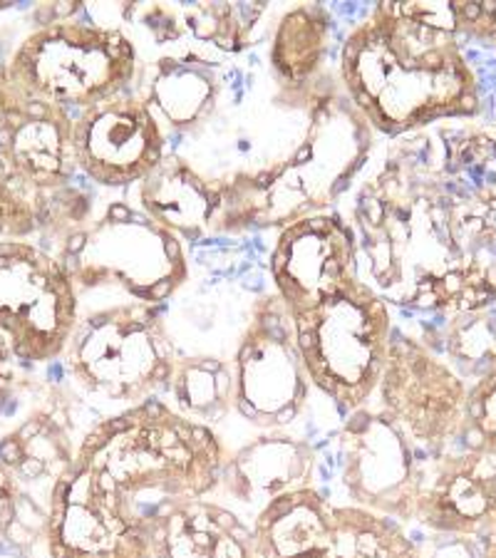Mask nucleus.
<instances>
[{
    "instance_id": "412c9836",
    "label": "nucleus",
    "mask_w": 496,
    "mask_h": 558,
    "mask_svg": "<svg viewBox=\"0 0 496 558\" xmlns=\"http://www.w3.org/2000/svg\"><path fill=\"white\" fill-rule=\"evenodd\" d=\"M221 95L219 62L189 50L184 56H165L147 70V102L174 130H196L209 122Z\"/></svg>"
},
{
    "instance_id": "dca6fc26",
    "label": "nucleus",
    "mask_w": 496,
    "mask_h": 558,
    "mask_svg": "<svg viewBox=\"0 0 496 558\" xmlns=\"http://www.w3.org/2000/svg\"><path fill=\"white\" fill-rule=\"evenodd\" d=\"M412 524L480 538L496 529V454L445 449L420 464Z\"/></svg>"
},
{
    "instance_id": "7ed1b4c3",
    "label": "nucleus",
    "mask_w": 496,
    "mask_h": 558,
    "mask_svg": "<svg viewBox=\"0 0 496 558\" xmlns=\"http://www.w3.org/2000/svg\"><path fill=\"white\" fill-rule=\"evenodd\" d=\"M227 459L216 429L182 417L161 398L97 420L75 454L149 536L171 511L219 492Z\"/></svg>"
},
{
    "instance_id": "5701e85b",
    "label": "nucleus",
    "mask_w": 496,
    "mask_h": 558,
    "mask_svg": "<svg viewBox=\"0 0 496 558\" xmlns=\"http://www.w3.org/2000/svg\"><path fill=\"white\" fill-rule=\"evenodd\" d=\"M165 400L179 415L216 429L237 412V373L233 360L216 355L179 357Z\"/></svg>"
},
{
    "instance_id": "4be33fe9",
    "label": "nucleus",
    "mask_w": 496,
    "mask_h": 558,
    "mask_svg": "<svg viewBox=\"0 0 496 558\" xmlns=\"http://www.w3.org/2000/svg\"><path fill=\"white\" fill-rule=\"evenodd\" d=\"M330 13L320 3H301L288 8L270 43L268 62L281 85L293 95L309 97V87L320 75L328 56Z\"/></svg>"
},
{
    "instance_id": "1a4fd4ad",
    "label": "nucleus",
    "mask_w": 496,
    "mask_h": 558,
    "mask_svg": "<svg viewBox=\"0 0 496 558\" xmlns=\"http://www.w3.org/2000/svg\"><path fill=\"white\" fill-rule=\"evenodd\" d=\"M237 412L261 432H281L309 404L311 380L298 350L293 315L281 295H258L249 311L237 355Z\"/></svg>"
},
{
    "instance_id": "f257e3e1",
    "label": "nucleus",
    "mask_w": 496,
    "mask_h": 558,
    "mask_svg": "<svg viewBox=\"0 0 496 558\" xmlns=\"http://www.w3.org/2000/svg\"><path fill=\"white\" fill-rule=\"evenodd\" d=\"M455 122L395 137L355 194L360 281L387 305H496V140Z\"/></svg>"
},
{
    "instance_id": "a878e982",
    "label": "nucleus",
    "mask_w": 496,
    "mask_h": 558,
    "mask_svg": "<svg viewBox=\"0 0 496 558\" xmlns=\"http://www.w3.org/2000/svg\"><path fill=\"white\" fill-rule=\"evenodd\" d=\"M459 449L496 454V363L469 385L464 422L455 442Z\"/></svg>"
},
{
    "instance_id": "393cba45",
    "label": "nucleus",
    "mask_w": 496,
    "mask_h": 558,
    "mask_svg": "<svg viewBox=\"0 0 496 558\" xmlns=\"http://www.w3.org/2000/svg\"><path fill=\"white\" fill-rule=\"evenodd\" d=\"M441 340V357L467 387L476 383L496 363V305L476 313L449 315Z\"/></svg>"
},
{
    "instance_id": "7c9ffc66",
    "label": "nucleus",
    "mask_w": 496,
    "mask_h": 558,
    "mask_svg": "<svg viewBox=\"0 0 496 558\" xmlns=\"http://www.w3.org/2000/svg\"><path fill=\"white\" fill-rule=\"evenodd\" d=\"M476 544H480L482 558H496V529H492L489 534L476 538Z\"/></svg>"
},
{
    "instance_id": "6e6552de",
    "label": "nucleus",
    "mask_w": 496,
    "mask_h": 558,
    "mask_svg": "<svg viewBox=\"0 0 496 558\" xmlns=\"http://www.w3.org/2000/svg\"><path fill=\"white\" fill-rule=\"evenodd\" d=\"M77 318L80 291L68 266L28 241H0V336L17 363L62 357Z\"/></svg>"
},
{
    "instance_id": "bb28decb",
    "label": "nucleus",
    "mask_w": 496,
    "mask_h": 558,
    "mask_svg": "<svg viewBox=\"0 0 496 558\" xmlns=\"http://www.w3.org/2000/svg\"><path fill=\"white\" fill-rule=\"evenodd\" d=\"M43 194L0 159V239H25L40 229Z\"/></svg>"
},
{
    "instance_id": "a211bd4d",
    "label": "nucleus",
    "mask_w": 496,
    "mask_h": 558,
    "mask_svg": "<svg viewBox=\"0 0 496 558\" xmlns=\"http://www.w3.org/2000/svg\"><path fill=\"white\" fill-rule=\"evenodd\" d=\"M149 546L152 558H258L251 521L209 497L171 511Z\"/></svg>"
},
{
    "instance_id": "4468645a",
    "label": "nucleus",
    "mask_w": 496,
    "mask_h": 558,
    "mask_svg": "<svg viewBox=\"0 0 496 558\" xmlns=\"http://www.w3.org/2000/svg\"><path fill=\"white\" fill-rule=\"evenodd\" d=\"M43 538L48 558H152L149 534L134 526L97 476L77 462L50 494Z\"/></svg>"
},
{
    "instance_id": "ddd939ff",
    "label": "nucleus",
    "mask_w": 496,
    "mask_h": 558,
    "mask_svg": "<svg viewBox=\"0 0 496 558\" xmlns=\"http://www.w3.org/2000/svg\"><path fill=\"white\" fill-rule=\"evenodd\" d=\"M268 271L291 315L315 308L360 278L353 227L326 211L286 223L270 251Z\"/></svg>"
},
{
    "instance_id": "6ab92c4d",
    "label": "nucleus",
    "mask_w": 496,
    "mask_h": 558,
    "mask_svg": "<svg viewBox=\"0 0 496 558\" xmlns=\"http://www.w3.org/2000/svg\"><path fill=\"white\" fill-rule=\"evenodd\" d=\"M223 204L221 182L206 179L182 157H167L140 182V209L159 227L182 236L216 229Z\"/></svg>"
},
{
    "instance_id": "c756f323",
    "label": "nucleus",
    "mask_w": 496,
    "mask_h": 558,
    "mask_svg": "<svg viewBox=\"0 0 496 558\" xmlns=\"http://www.w3.org/2000/svg\"><path fill=\"white\" fill-rule=\"evenodd\" d=\"M15 363L17 357L13 355L11 345H8L5 338L0 336V415H3L8 398H11V390L15 383Z\"/></svg>"
},
{
    "instance_id": "20e7f679",
    "label": "nucleus",
    "mask_w": 496,
    "mask_h": 558,
    "mask_svg": "<svg viewBox=\"0 0 496 558\" xmlns=\"http://www.w3.org/2000/svg\"><path fill=\"white\" fill-rule=\"evenodd\" d=\"M62 357L80 390L114 412L165 398L179 360L161 305L134 299L80 313Z\"/></svg>"
},
{
    "instance_id": "9b49d317",
    "label": "nucleus",
    "mask_w": 496,
    "mask_h": 558,
    "mask_svg": "<svg viewBox=\"0 0 496 558\" xmlns=\"http://www.w3.org/2000/svg\"><path fill=\"white\" fill-rule=\"evenodd\" d=\"M422 452L380 408L346 415L338 435L340 487L350 507L412 524Z\"/></svg>"
},
{
    "instance_id": "f03ea898",
    "label": "nucleus",
    "mask_w": 496,
    "mask_h": 558,
    "mask_svg": "<svg viewBox=\"0 0 496 558\" xmlns=\"http://www.w3.org/2000/svg\"><path fill=\"white\" fill-rule=\"evenodd\" d=\"M340 83L385 137L480 114L452 3H377L342 43Z\"/></svg>"
},
{
    "instance_id": "c85d7f7f",
    "label": "nucleus",
    "mask_w": 496,
    "mask_h": 558,
    "mask_svg": "<svg viewBox=\"0 0 496 558\" xmlns=\"http://www.w3.org/2000/svg\"><path fill=\"white\" fill-rule=\"evenodd\" d=\"M21 476L0 459V544L8 542L21 514Z\"/></svg>"
},
{
    "instance_id": "2eb2a0df",
    "label": "nucleus",
    "mask_w": 496,
    "mask_h": 558,
    "mask_svg": "<svg viewBox=\"0 0 496 558\" xmlns=\"http://www.w3.org/2000/svg\"><path fill=\"white\" fill-rule=\"evenodd\" d=\"M0 159L40 194L77 172L75 117L68 107L28 93L0 70Z\"/></svg>"
},
{
    "instance_id": "9d476101",
    "label": "nucleus",
    "mask_w": 496,
    "mask_h": 558,
    "mask_svg": "<svg viewBox=\"0 0 496 558\" xmlns=\"http://www.w3.org/2000/svg\"><path fill=\"white\" fill-rule=\"evenodd\" d=\"M467 383L425 340L395 330L377 385V408L404 429L422 457H435L459 437Z\"/></svg>"
},
{
    "instance_id": "423d86ee",
    "label": "nucleus",
    "mask_w": 496,
    "mask_h": 558,
    "mask_svg": "<svg viewBox=\"0 0 496 558\" xmlns=\"http://www.w3.org/2000/svg\"><path fill=\"white\" fill-rule=\"evenodd\" d=\"M0 70L43 100L87 110L128 93L140 75V56L120 28L58 21L31 33Z\"/></svg>"
},
{
    "instance_id": "f3484780",
    "label": "nucleus",
    "mask_w": 496,
    "mask_h": 558,
    "mask_svg": "<svg viewBox=\"0 0 496 558\" xmlns=\"http://www.w3.org/2000/svg\"><path fill=\"white\" fill-rule=\"evenodd\" d=\"M315 449L309 439L281 432H264L223 464L219 489L254 517L283 494L315 487Z\"/></svg>"
},
{
    "instance_id": "39448f33",
    "label": "nucleus",
    "mask_w": 496,
    "mask_h": 558,
    "mask_svg": "<svg viewBox=\"0 0 496 558\" xmlns=\"http://www.w3.org/2000/svg\"><path fill=\"white\" fill-rule=\"evenodd\" d=\"M309 380L350 415L370 404L392 343V311L365 281H350L311 311L293 315Z\"/></svg>"
},
{
    "instance_id": "b1692460",
    "label": "nucleus",
    "mask_w": 496,
    "mask_h": 558,
    "mask_svg": "<svg viewBox=\"0 0 496 558\" xmlns=\"http://www.w3.org/2000/svg\"><path fill=\"white\" fill-rule=\"evenodd\" d=\"M330 558H420V551L400 521L350 504H332Z\"/></svg>"
},
{
    "instance_id": "aec40b11",
    "label": "nucleus",
    "mask_w": 496,
    "mask_h": 558,
    "mask_svg": "<svg viewBox=\"0 0 496 558\" xmlns=\"http://www.w3.org/2000/svg\"><path fill=\"white\" fill-rule=\"evenodd\" d=\"M258 558H330L332 501L315 487L266 504L251 519Z\"/></svg>"
},
{
    "instance_id": "f8f14e48",
    "label": "nucleus",
    "mask_w": 496,
    "mask_h": 558,
    "mask_svg": "<svg viewBox=\"0 0 496 558\" xmlns=\"http://www.w3.org/2000/svg\"><path fill=\"white\" fill-rule=\"evenodd\" d=\"M165 140L155 110L130 89L75 117L80 172L107 189H124L147 179L165 159Z\"/></svg>"
},
{
    "instance_id": "cd10ccee",
    "label": "nucleus",
    "mask_w": 496,
    "mask_h": 558,
    "mask_svg": "<svg viewBox=\"0 0 496 558\" xmlns=\"http://www.w3.org/2000/svg\"><path fill=\"white\" fill-rule=\"evenodd\" d=\"M420 558H482L480 554V544L476 538L469 536H449V534H432L427 531V536L418 542Z\"/></svg>"
},
{
    "instance_id": "0eeeda50",
    "label": "nucleus",
    "mask_w": 496,
    "mask_h": 558,
    "mask_svg": "<svg viewBox=\"0 0 496 558\" xmlns=\"http://www.w3.org/2000/svg\"><path fill=\"white\" fill-rule=\"evenodd\" d=\"M68 271L77 291L110 286L128 299L161 305L186 283L189 266L177 233L120 202L85 233Z\"/></svg>"
}]
</instances>
